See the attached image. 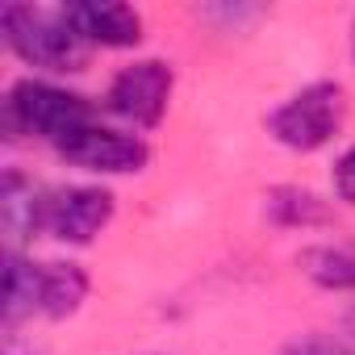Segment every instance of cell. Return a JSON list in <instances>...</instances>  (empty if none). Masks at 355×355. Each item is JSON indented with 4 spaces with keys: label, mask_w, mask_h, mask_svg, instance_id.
I'll use <instances>...</instances> for the list:
<instances>
[{
    "label": "cell",
    "mask_w": 355,
    "mask_h": 355,
    "mask_svg": "<svg viewBox=\"0 0 355 355\" xmlns=\"http://www.w3.org/2000/svg\"><path fill=\"white\" fill-rule=\"evenodd\" d=\"M330 180H334V193H338V201L355 205V146H347V150L334 159Z\"/></svg>",
    "instance_id": "4fadbf2b"
},
{
    "label": "cell",
    "mask_w": 355,
    "mask_h": 355,
    "mask_svg": "<svg viewBox=\"0 0 355 355\" xmlns=\"http://www.w3.org/2000/svg\"><path fill=\"white\" fill-rule=\"evenodd\" d=\"M343 117H347V92H343V84L318 80V84H305L301 92H293L268 117V130L288 150H318V146H326L343 130Z\"/></svg>",
    "instance_id": "3957f363"
},
{
    "label": "cell",
    "mask_w": 355,
    "mask_h": 355,
    "mask_svg": "<svg viewBox=\"0 0 355 355\" xmlns=\"http://www.w3.org/2000/svg\"><path fill=\"white\" fill-rule=\"evenodd\" d=\"M71 34L92 46H138L142 42V17L121 0H67L59 9Z\"/></svg>",
    "instance_id": "52a82bcc"
},
{
    "label": "cell",
    "mask_w": 355,
    "mask_h": 355,
    "mask_svg": "<svg viewBox=\"0 0 355 355\" xmlns=\"http://www.w3.org/2000/svg\"><path fill=\"white\" fill-rule=\"evenodd\" d=\"M0 34L9 51L42 71H80L88 63V46L71 34L63 13L34 9V5H5L0 9Z\"/></svg>",
    "instance_id": "6da1fadb"
},
{
    "label": "cell",
    "mask_w": 355,
    "mask_h": 355,
    "mask_svg": "<svg viewBox=\"0 0 355 355\" xmlns=\"http://www.w3.org/2000/svg\"><path fill=\"white\" fill-rule=\"evenodd\" d=\"M351 55H355V26H351Z\"/></svg>",
    "instance_id": "2e32d148"
},
{
    "label": "cell",
    "mask_w": 355,
    "mask_h": 355,
    "mask_svg": "<svg viewBox=\"0 0 355 355\" xmlns=\"http://www.w3.org/2000/svg\"><path fill=\"white\" fill-rule=\"evenodd\" d=\"M171 88H175L171 63H163V59H138V63H130V67H121L113 76L105 105L121 121L150 130V125L163 121L167 101H171Z\"/></svg>",
    "instance_id": "277c9868"
},
{
    "label": "cell",
    "mask_w": 355,
    "mask_h": 355,
    "mask_svg": "<svg viewBox=\"0 0 355 355\" xmlns=\"http://www.w3.org/2000/svg\"><path fill=\"white\" fill-rule=\"evenodd\" d=\"M263 209L276 226H288V230H309V226H330L334 222V209L309 193V189H297V184H284V189H272L263 197Z\"/></svg>",
    "instance_id": "30bf717a"
},
{
    "label": "cell",
    "mask_w": 355,
    "mask_h": 355,
    "mask_svg": "<svg viewBox=\"0 0 355 355\" xmlns=\"http://www.w3.org/2000/svg\"><path fill=\"white\" fill-rule=\"evenodd\" d=\"M284 355H355V351L343 347V343H330V338H301V343H293Z\"/></svg>",
    "instance_id": "5bb4252c"
},
{
    "label": "cell",
    "mask_w": 355,
    "mask_h": 355,
    "mask_svg": "<svg viewBox=\"0 0 355 355\" xmlns=\"http://www.w3.org/2000/svg\"><path fill=\"white\" fill-rule=\"evenodd\" d=\"M88 297L80 263H42V318H71Z\"/></svg>",
    "instance_id": "7c38bea8"
},
{
    "label": "cell",
    "mask_w": 355,
    "mask_h": 355,
    "mask_svg": "<svg viewBox=\"0 0 355 355\" xmlns=\"http://www.w3.org/2000/svg\"><path fill=\"white\" fill-rule=\"evenodd\" d=\"M301 272L318 284V288H334V293H351L355 288V243H318L301 251Z\"/></svg>",
    "instance_id": "8fae6325"
},
{
    "label": "cell",
    "mask_w": 355,
    "mask_h": 355,
    "mask_svg": "<svg viewBox=\"0 0 355 355\" xmlns=\"http://www.w3.org/2000/svg\"><path fill=\"white\" fill-rule=\"evenodd\" d=\"M55 150L67 163H76L84 171H101V175H130V171H142L146 159H150V146L138 134H125V130H113V125H101V121L80 125Z\"/></svg>",
    "instance_id": "5b68a950"
},
{
    "label": "cell",
    "mask_w": 355,
    "mask_h": 355,
    "mask_svg": "<svg viewBox=\"0 0 355 355\" xmlns=\"http://www.w3.org/2000/svg\"><path fill=\"white\" fill-rule=\"evenodd\" d=\"M96 121V109L88 96L67 92L46 80H17L5 96V130L9 134H34L51 146H59L80 125Z\"/></svg>",
    "instance_id": "7a4b0ae2"
},
{
    "label": "cell",
    "mask_w": 355,
    "mask_h": 355,
    "mask_svg": "<svg viewBox=\"0 0 355 355\" xmlns=\"http://www.w3.org/2000/svg\"><path fill=\"white\" fill-rule=\"evenodd\" d=\"M109 222H113V193L109 189L71 184V189H55L46 197V234L59 243L84 247Z\"/></svg>",
    "instance_id": "8992f818"
},
{
    "label": "cell",
    "mask_w": 355,
    "mask_h": 355,
    "mask_svg": "<svg viewBox=\"0 0 355 355\" xmlns=\"http://www.w3.org/2000/svg\"><path fill=\"white\" fill-rule=\"evenodd\" d=\"M46 189H38L26 171L9 167L0 180V226L13 243L34 239L38 230H46Z\"/></svg>",
    "instance_id": "ba28073f"
},
{
    "label": "cell",
    "mask_w": 355,
    "mask_h": 355,
    "mask_svg": "<svg viewBox=\"0 0 355 355\" xmlns=\"http://www.w3.org/2000/svg\"><path fill=\"white\" fill-rule=\"evenodd\" d=\"M42 313V263L9 251L5 255V330Z\"/></svg>",
    "instance_id": "9c48e42d"
},
{
    "label": "cell",
    "mask_w": 355,
    "mask_h": 355,
    "mask_svg": "<svg viewBox=\"0 0 355 355\" xmlns=\"http://www.w3.org/2000/svg\"><path fill=\"white\" fill-rule=\"evenodd\" d=\"M343 326H347V330L355 334V309H347V318H343Z\"/></svg>",
    "instance_id": "9a60e30c"
}]
</instances>
